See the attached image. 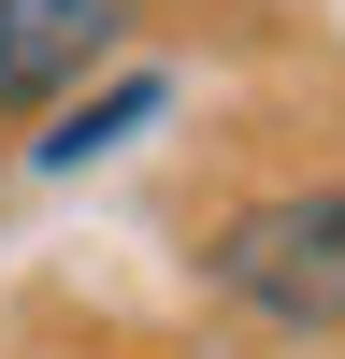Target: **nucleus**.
Masks as SVG:
<instances>
[{
    "label": "nucleus",
    "instance_id": "obj_2",
    "mask_svg": "<svg viewBox=\"0 0 345 359\" xmlns=\"http://www.w3.org/2000/svg\"><path fill=\"white\" fill-rule=\"evenodd\" d=\"M130 0H0V115H58L86 101V72L115 57Z\"/></svg>",
    "mask_w": 345,
    "mask_h": 359
},
{
    "label": "nucleus",
    "instance_id": "obj_1",
    "mask_svg": "<svg viewBox=\"0 0 345 359\" xmlns=\"http://www.w3.org/2000/svg\"><path fill=\"white\" fill-rule=\"evenodd\" d=\"M201 287H216L230 316H259V331H302V345L345 331V172L230 201V216L201 230Z\"/></svg>",
    "mask_w": 345,
    "mask_h": 359
},
{
    "label": "nucleus",
    "instance_id": "obj_3",
    "mask_svg": "<svg viewBox=\"0 0 345 359\" xmlns=\"http://www.w3.org/2000/svg\"><path fill=\"white\" fill-rule=\"evenodd\" d=\"M158 115H172V72H115L101 101H58L29 158H43V172H86V158H115L130 130H158Z\"/></svg>",
    "mask_w": 345,
    "mask_h": 359
}]
</instances>
